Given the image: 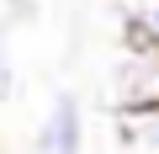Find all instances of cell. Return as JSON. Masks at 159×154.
<instances>
[{
    "mask_svg": "<svg viewBox=\"0 0 159 154\" xmlns=\"http://www.w3.org/2000/svg\"><path fill=\"white\" fill-rule=\"evenodd\" d=\"M111 112L122 106H159V48L127 43L111 64Z\"/></svg>",
    "mask_w": 159,
    "mask_h": 154,
    "instance_id": "6da1fadb",
    "label": "cell"
},
{
    "mask_svg": "<svg viewBox=\"0 0 159 154\" xmlns=\"http://www.w3.org/2000/svg\"><path fill=\"white\" fill-rule=\"evenodd\" d=\"M32 154H85V106L74 91H58L32 133Z\"/></svg>",
    "mask_w": 159,
    "mask_h": 154,
    "instance_id": "7a4b0ae2",
    "label": "cell"
},
{
    "mask_svg": "<svg viewBox=\"0 0 159 154\" xmlns=\"http://www.w3.org/2000/svg\"><path fill=\"white\" fill-rule=\"evenodd\" d=\"M117 154H159V106H122L111 112Z\"/></svg>",
    "mask_w": 159,
    "mask_h": 154,
    "instance_id": "3957f363",
    "label": "cell"
},
{
    "mask_svg": "<svg viewBox=\"0 0 159 154\" xmlns=\"http://www.w3.org/2000/svg\"><path fill=\"white\" fill-rule=\"evenodd\" d=\"M122 32L127 43L159 48V0H122Z\"/></svg>",
    "mask_w": 159,
    "mask_h": 154,
    "instance_id": "277c9868",
    "label": "cell"
},
{
    "mask_svg": "<svg viewBox=\"0 0 159 154\" xmlns=\"http://www.w3.org/2000/svg\"><path fill=\"white\" fill-rule=\"evenodd\" d=\"M16 96V58L6 53V43H0V106H6Z\"/></svg>",
    "mask_w": 159,
    "mask_h": 154,
    "instance_id": "5b68a950",
    "label": "cell"
},
{
    "mask_svg": "<svg viewBox=\"0 0 159 154\" xmlns=\"http://www.w3.org/2000/svg\"><path fill=\"white\" fill-rule=\"evenodd\" d=\"M6 16L11 21H32V0H6Z\"/></svg>",
    "mask_w": 159,
    "mask_h": 154,
    "instance_id": "8992f818",
    "label": "cell"
}]
</instances>
